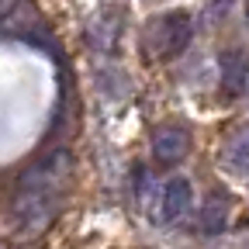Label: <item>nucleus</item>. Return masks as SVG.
<instances>
[{
  "label": "nucleus",
  "instance_id": "20e7f679",
  "mask_svg": "<svg viewBox=\"0 0 249 249\" xmlns=\"http://www.w3.org/2000/svg\"><path fill=\"white\" fill-rule=\"evenodd\" d=\"M187 149H191V135H187V128H180V124H163V128H156L152 135V156L160 166H177Z\"/></svg>",
  "mask_w": 249,
  "mask_h": 249
},
{
  "label": "nucleus",
  "instance_id": "7ed1b4c3",
  "mask_svg": "<svg viewBox=\"0 0 249 249\" xmlns=\"http://www.w3.org/2000/svg\"><path fill=\"white\" fill-rule=\"evenodd\" d=\"M156 204H160V218H163V222H166V225H177L180 218L191 211V204H194L191 183H187L183 177L166 180V183H163V191H160V197H156Z\"/></svg>",
  "mask_w": 249,
  "mask_h": 249
},
{
  "label": "nucleus",
  "instance_id": "0eeeda50",
  "mask_svg": "<svg viewBox=\"0 0 249 249\" xmlns=\"http://www.w3.org/2000/svg\"><path fill=\"white\" fill-rule=\"evenodd\" d=\"M222 163L235 173V177H249V124L239 132H232L222 145Z\"/></svg>",
  "mask_w": 249,
  "mask_h": 249
},
{
  "label": "nucleus",
  "instance_id": "423d86ee",
  "mask_svg": "<svg viewBox=\"0 0 249 249\" xmlns=\"http://www.w3.org/2000/svg\"><path fill=\"white\" fill-rule=\"evenodd\" d=\"M249 83V55L242 49H229L222 52V90L229 97H239Z\"/></svg>",
  "mask_w": 249,
  "mask_h": 249
},
{
  "label": "nucleus",
  "instance_id": "1a4fd4ad",
  "mask_svg": "<svg viewBox=\"0 0 249 249\" xmlns=\"http://www.w3.org/2000/svg\"><path fill=\"white\" fill-rule=\"evenodd\" d=\"M7 4H11V0H0V11H7Z\"/></svg>",
  "mask_w": 249,
  "mask_h": 249
},
{
  "label": "nucleus",
  "instance_id": "f257e3e1",
  "mask_svg": "<svg viewBox=\"0 0 249 249\" xmlns=\"http://www.w3.org/2000/svg\"><path fill=\"white\" fill-rule=\"evenodd\" d=\"M59 191H45V187H18V194L11 201V211H7V222L14 232H38L52 222V214H55V201Z\"/></svg>",
  "mask_w": 249,
  "mask_h": 249
},
{
  "label": "nucleus",
  "instance_id": "6e6552de",
  "mask_svg": "<svg viewBox=\"0 0 249 249\" xmlns=\"http://www.w3.org/2000/svg\"><path fill=\"white\" fill-rule=\"evenodd\" d=\"M208 4H211V18L218 21V18H222V14L229 11V4H232V0H208Z\"/></svg>",
  "mask_w": 249,
  "mask_h": 249
},
{
  "label": "nucleus",
  "instance_id": "f03ea898",
  "mask_svg": "<svg viewBox=\"0 0 249 249\" xmlns=\"http://www.w3.org/2000/svg\"><path fill=\"white\" fill-rule=\"evenodd\" d=\"M194 35V24L187 14H166L156 21L152 28V45H156V55L160 59H173L187 49V42H191Z\"/></svg>",
  "mask_w": 249,
  "mask_h": 249
},
{
  "label": "nucleus",
  "instance_id": "39448f33",
  "mask_svg": "<svg viewBox=\"0 0 249 249\" xmlns=\"http://www.w3.org/2000/svg\"><path fill=\"white\" fill-rule=\"evenodd\" d=\"M229 214H232V201L225 191H211L208 201L201 204V218H197V225L204 235H218V232H225L229 229Z\"/></svg>",
  "mask_w": 249,
  "mask_h": 249
}]
</instances>
